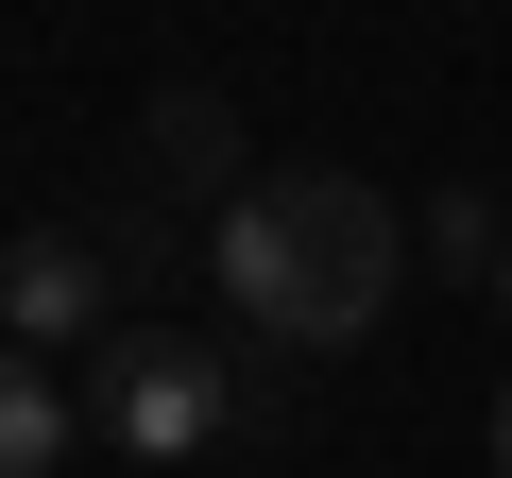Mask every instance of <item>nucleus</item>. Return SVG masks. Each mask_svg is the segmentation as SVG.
<instances>
[{"instance_id": "1", "label": "nucleus", "mask_w": 512, "mask_h": 478, "mask_svg": "<svg viewBox=\"0 0 512 478\" xmlns=\"http://www.w3.org/2000/svg\"><path fill=\"white\" fill-rule=\"evenodd\" d=\"M205 274H222V325L239 342L342 359V342H376V308L410 274V205H376L359 171H256L205 222Z\"/></svg>"}, {"instance_id": "2", "label": "nucleus", "mask_w": 512, "mask_h": 478, "mask_svg": "<svg viewBox=\"0 0 512 478\" xmlns=\"http://www.w3.org/2000/svg\"><path fill=\"white\" fill-rule=\"evenodd\" d=\"M86 427H103L120 461H205V444L239 427V359L188 342V325H103V342H86Z\"/></svg>"}, {"instance_id": "3", "label": "nucleus", "mask_w": 512, "mask_h": 478, "mask_svg": "<svg viewBox=\"0 0 512 478\" xmlns=\"http://www.w3.org/2000/svg\"><path fill=\"white\" fill-rule=\"evenodd\" d=\"M103 308H120V239L103 222H18L0 239V342H103Z\"/></svg>"}, {"instance_id": "4", "label": "nucleus", "mask_w": 512, "mask_h": 478, "mask_svg": "<svg viewBox=\"0 0 512 478\" xmlns=\"http://www.w3.org/2000/svg\"><path fill=\"white\" fill-rule=\"evenodd\" d=\"M69 427H86V410L52 393V359H35V342H0V478H52Z\"/></svg>"}, {"instance_id": "5", "label": "nucleus", "mask_w": 512, "mask_h": 478, "mask_svg": "<svg viewBox=\"0 0 512 478\" xmlns=\"http://www.w3.org/2000/svg\"><path fill=\"white\" fill-rule=\"evenodd\" d=\"M427 257H444V274H495V257H512L495 188H444V205H427Z\"/></svg>"}, {"instance_id": "6", "label": "nucleus", "mask_w": 512, "mask_h": 478, "mask_svg": "<svg viewBox=\"0 0 512 478\" xmlns=\"http://www.w3.org/2000/svg\"><path fill=\"white\" fill-rule=\"evenodd\" d=\"M495 478H512V393H495Z\"/></svg>"}, {"instance_id": "7", "label": "nucleus", "mask_w": 512, "mask_h": 478, "mask_svg": "<svg viewBox=\"0 0 512 478\" xmlns=\"http://www.w3.org/2000/svg\"><path fill=\"white\" fill-rule=\"evenodd\" d=\"M495 291H512V257H495Z\"/></svg>"}]
</instances>
